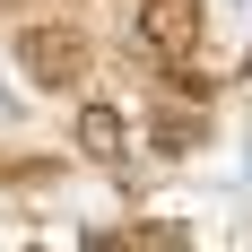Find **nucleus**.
Masks as SVG:
<instances>
[{
	"label": "nucleus",
	"mask_w": 252,
	"mask_h": 252,
	"mask_svg": "<svg viewBox=\"0 0 252 252\" xmlns=\"http://www.w3.org/2000/svg\"><path fill=\"white\" fill-rule=\"evenodd\" d=\"M18 70L35 78V87H61V96H70V87H87V35H78V26H18Z\"/></svg>",
	"instance_id": "1"
},
{
	"label": "nucleus",
	"mask_w": 252,
	"mask_h": 252,
	"mask_svg": "<svg viewBox=\"0 0 252 252\" xmlns=\"http://www.w3.org/2000/svg\"><path fill=\"white\" fill-rule=\"evenodd\" d=\"M139 44L157 61H191L209 44V9L200 0H139Z\"/></svg>",
	"instance_id": "2"
},
{
	"label": "nucleus",
	"mask_w": 252,
	"mask_h": 252,
	"mask_svg": "<svg viewBox=\"0 0 252 252\" xmlns=\"http://www.w3.org/2000/svg\"><path fill=\"white\" fill-rule=\"evenodd\" d=\"M78 148L96 157V165H122V157H130L122 113H113V104H78Z\"/></svg>",
	"instance_id": "3"
},
{
	"label": "nucleus",
	"mask_w": 252,
	"mask_h": 252,
	"mask_svg": "<svg viewBox=\"0 0 252 252\" xmlns=\"http://www.w3.org/2000/svg\"><path fill=\"white\" fill-rule=\"evenodd\" d=\"M200 139H209L200 113H157V157H191Z\"/></svg>",
	"instance_id": "4"
},
{
	"label": "nucleus",
	"mask_w": 252,
	"mask_h": 252,
	"mask_svg": "<svg viewBox=\"0 0 252 252\" xmlns=\"http://www.w3.org/2000/svg\"><path fill=\"white\" fill-rule=\"evenodd\" d=\"M165 87H174V96H191V104H200L209 87H218V78H209V70H200V52H191V61H165Z\"/></svg>",
	"instance_id": "5"
}]
</instances>
